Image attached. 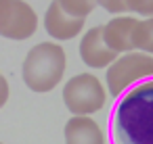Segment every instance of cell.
I'll return each mask as SVG.
<instances>
[{
  "label": "cell",
  "mask_w": 153,
  "mask_h": 144,
  "mask_svg": "<svg viewBox=\"0 0 153 144\" xmlns=\"http://www.w3.org/2000/svg\"><path fill=\"white\" fill-rule=\"evenodd\" d=\"M111 144H153V77L115 98L109 117Z\"/></svg>",
  "instance_id": "1"
},
{
  "label": "cell",
  "mask_w": 153,
  "mask_h": 144,
  "mask_svg": "<svg viewBox=\"0 0 153 144\" xmlns=\"http://www.w3.org/2000/svg\"><path fill=\"white\" fill-rule=\"evenodd\" d=\"M65 67V50L57 42H40L27 50L21 65V79L32 92L46 94L63 82Z\"/></svg>",
  "instance_id": "2"
},
{
  "label": "cell",
  "mask_w": 153,
  "mask_h": 144,
  "mask_svg": "<svg viewBox=\"0 0 153 144\" xmlns=\"http://www.w3.org/2000/svg\"><path fill=\"white\" fill-rule=\"evenodd\" d=\"M105 69H107L105 71L107 92L113 98H117L134 84L153 77V57L140 50H130V52L117 54L113 63H109Z\"/></svg>",
  "instance_id": "3"
},
{
  "label": "cell",
  "mask_w": 153,
  "mask_h": 144,
  "mask_svg": "<svg viewBox=\"0 0 153 144\" xmlns=\"http://www.w3.org/2000/svg\"><path fill=\"white\" fill-rule=\"evenodd\" d=\"M107 90L92 73H78L63 84V102L71 115H94L105 107Z\"/></svg>",
  "instance_id": "4"
},
{
  "label": "cell",
  "mask_w": 153,
  "mask_h": 144,
  "mask_svg": "<svg viewBox=\"0 0 153 144\" xmlns=\"http://www.w3.org/2000/svg\"><path fill=\"white\" fill-rule=\"evenodd\" d=\"M38 29V15L25 0H0V36L7 40H30Z\"/></svg>",
  "instance_id": "5"
},
{
  "label": "cell",
  "mask_w": 153,
  "mask_h": 144,
  "mask_svg": "<svg viewBox=\"0 0 153 144\" xmlns=\"http://www.w3.org/2000/svg\"><path fill=\"white\" fill-rule=\"evenodd\" d=\"M44 29H46V34H48L51 38H55L57 42L74 40L76 36L82 34V29H84V19L65 13L57 0H53V2L48 4V9H46V13H44Z\"/></svg>",
  "instance_id": "6"
},
{
  "label": "cell",
  "mask_w": 153,
  "mask_h": 144,
  "mask_svg": "<svg viewBox=\"0 0 153 144\" xmlns=\"http://www.w3.org/2000/svg\"><path fill=\"white\" fill-rule=\"evenodd\" d=\"M80 59L86 67L90 69H105L109 63H113V59L117 57L105 42H103V29L101 25L90 27L82 40H80Z\"/></svg>",
  "instance_id": "7"
},
{
  "label": "cell",
  "mask_w": 153,
  "mask_h": 144,
  "mask_svg": "<svg viewBox=\"0 0 153 144\" xmlns=\"http://www.w3.org/2000/svg\"><path fill=\"white\" fill-rule=\"evenodd\" d=\"M65 144H105L101 125L90 115H74L63 127Z\"/></svg>",
  "instance_id": "8"
},
{
  "label": "cell",
  "mask_w": 153,
  "mask_h": 144,
  "mask_svg": "<svg viewBox=\"0 0 153 144\" xmlns=\"http://www.w3.org/2000/svg\"><path fill=\"white\" fill-rule=\"evenodd\" d=\"M136 17H113L109 19L105 25H101L103 29V42L115 52V54H124L134 50L132 46V32L136 25Z\"/></svg>",
  "instance_id": "9"
},
{
  "label": "cell",
  "mask_w": 153,
  "mask_h": 144,
  "mask_svg": "<svg viewBox=\"0 0 153 144\" xmlns=\"http://www.w3.org/2000/svg\"><path fill=\"white\" fill-rule=\"evenodd\" d=\"M132 46L134 50H140L153 57V17L136 21L134 32H132Z\"/></svg>",
  "instance_id": "10"
},
{
  "label": "cell",
  "mask_w": 153,
  "mask_h": 144,
  "mask_svg": "<svg viewBox=\"0 0 153 144\" xmlns=\"http://www.w3.org/2000/svg\"><path fill=\"white\" fill-rule=\"evenodd\" d=\"M57 2L61 4V9L74 17H82L86 19L94 9H97V2L94 0H57Z\"/></svg>",
  "instance_id": "11"
},
{
  "label": "cell",
  "mask_w": 153,
  "mask_h": 144,
  "mask_svg": "<svg viewBox=\"0 0 153 144\" xmlns=\"http://www.w3.org/2000/svg\"><path fill=\"white\" fill-rule=\"evenodd\" d=\"M126 2V13L138 15L143 19L153 17V0H124Z\"/></svg>",
  "instance_id": "12"
},
{
  "label": "cell",
  "mask_w": 153,
  "mask_h": 144,
  "mask_svg": "<svg viewBox=\"0 0 153 144\" xmlns=\"http://www.w3.org/2000/svg\"><path fill=\"white\" fill-rule=\"evenodd\" d=\"M94 2H97V7L105 9L111 15H124L126 13V2L124 0H94Z\"/></svg>",
  "instance_id": "13"
},
{
  "label": "cell",
  "mask_w": 153,
  "mask_h": 144,
  "mask_svg": "<svg viewBox=\"0 0 153 144\" xmlns=\"http://www.w3.org/2000/svg\"><path fill=\"white\" fill-rule=\"evenodd\" d=\"M9 96H11V86H9V79L4 75H0V109H2L7 102H9Z\"/></svg>",
  "instance_id": "14"
},
{
  "label": "cell",
  "mask_w": 153,
  "mask_h": 144,
  "mask_svg": "<svg viewBox=\"0 0 153 144\" xmlns=\"http://www.w3.org/2000/svg\"><path fill=\"white\" fill-rule=\"evenodd\" d=\"M0 144H2V142H0Z\"/></svg>",
  "instance_id": "15"
}]
</instances>
